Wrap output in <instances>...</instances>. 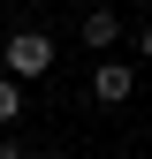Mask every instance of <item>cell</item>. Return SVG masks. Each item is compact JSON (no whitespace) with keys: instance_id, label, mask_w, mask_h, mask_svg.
I'll return each instance as SVG.
<instances>
[{"instance_id":"6da1fadb","label":"cell","mask_w":152,"mask_h":159,"mask_svg":"<svg viewBox=\"0 0 152 159\" xmlns=\"http://www.w3.org/2000/svg\"><path fill=\"white\" fill-rule=\"evenodd\" d=\"M0 76H15V84H38V76H53V61H61V46H53L46 30H8V46H0Z\"/></svg>"},{"instance_id":"7a4b0ae2","label":"cell","mask_w":152,"mask_h":159,"mask_svg":"<svg viewBox=\"0 0 152 159\" xmlns=\"http://www.w3.org/2000/svg\"><path fill=\"white\" fill-rule=\"evenodd\" d=\"M91 98H99V106H129V98H137V68L129 61H99L91 68Z\"/></svg>"},{"instance_id":"3957f363","label":"cell","mask_w":152,"mask_h":159,"mask_svg":"<svg viewBox=\"0 0 152 159\" xmlns=\"http://www.w3.org/2000/svg\"><path fill=\"white\" fill-rule=\"evenodd\" d=\"M122 30H129V23H122L114 8H91L84 23H76V38H84V46L99 53V61H114V46H122Z\"/></svg>"},{"instance_id":"277c9868","label":"cell","mask_w":152,"mask_h":159,"mask_svg":"<svg viewBox=\"0 0 152 159\" xmlns=\"http://www.w3.org/2000/svg\"><path fill=\"white\" fill-rule=\"evenodd\" d=\"M15 121H23V84L0 76V129H15Z\"/></svg>"},{"instance_id":"5b68a950","label":"cell","mask_w":152,"mask_h":159,"mask_svg":"<svg viewBox=\"0 0 152 159\" xmlns=\"http://www.w3.org/2000/svg\"><path fill=\"white\" fill-rule=\"evenodd\" d=\"M0 159H38V144H23V136L8 129V136H0Z\"/></svg>"},{"instance_id":"8992f818","label":"cell","mask_w":152,"mask_h":159,"mask_svg":"<svg viewBox=\"0 0 152 159\" xmlns=\"http://www.w3.org/2000/svg\"><path fill=\"white\" fill-rule=\"evenodd\" d=\"M137 61H152V30H137Z\"/></svg>"},{"instance_id":"52a82bcc","label":"cell","mask_w":152,"mask_h":159,"mask_svg":"<svg viewBox=\"0 0 152 159\" xmlns=\"http://www.w3.org/2000/svg\"><path fill=\"white\" fill-rule=\"evenodd\" d=\"M38 159H69V152H38Z\"/></svg>"}]
</instances>
